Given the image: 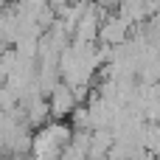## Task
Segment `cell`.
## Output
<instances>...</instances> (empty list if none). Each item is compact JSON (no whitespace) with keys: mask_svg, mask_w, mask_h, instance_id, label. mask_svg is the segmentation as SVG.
I'll return each mask as SVG.
<instances>
[{"mask_svg":"<svg viewBox=\"0 0 160 160\" xmlns=\"http://www.w3.org/2000/svg\"><path fill=\"white\" fill-rule=\"evenodd\" d=\"M51 96V101H48V110H51V115L53 118H65V115H70V110L76 107V98H73V93H70V87L68 84H53V90L48 93Z\"/></svg>","mask_w":160,"mask_h":160,"instance_id":"obj_4","label":"cell"},{"mask_svg":"<svg viewBox=\"0 0 160 160\" xmlns=\"http://www.w3.org/2000/svg\"><path fill=\"white\" fill-rule=\"evenodd\" d=\"M73 129L65 124H48L31 138V160H59L62 149L70 143Z\"/></svg>","mask_w":160,"mask_h":160,"instance_id":"obj_1","label":"cell"},{"mask_svg":"<svg viewBox=\"0 0 160 160\" xmlns=\"http://www.w3.org/2000/svg\"><path fill=\"white\" fill-rule=\"evenodd\" d=\"M101 6L96 8L93 3L87 6V11L79 17V22H76V28H73V39H79V42H96L98 39V25H101Z\"/></svg>","mask_w":160,"mask_h":160,"instance_id":"obj_2","label":"cell"},{"mask_svg":"<svg viewBox=\"0 0 160 160\" xmlns=\"http://www.w3.org/2000/svg\"><path fill=\"white\" fill-rule=\"evenodd\" d=\"M129 28L132 25L124 17H107L98 25V42H104V45H121V42L129 39Z\"/></svg>","mask_w":160,"mask_h":160,"instance_id":"obj_3","label":"cell"},{"mask_svg":"<svg viewBox=\"0 0 160 160\" xmlns=\"http://www.w3.org/2000/svg\"><path fill=\"white\" fill-rule=\"evenodd\" d=\"M70 115H73V129H90L87 107H73V110H70Z\"/></svg>","mask_w":160,"mask_h":160,"instance_id":"obj_5","label":"cell"},{"mask_svg":"<svg viewBox=\"0 0 160 160\" xmlns=\"http://www.w3.org/2000/svg\"><path fill=\"white\" fill-rule=\"evenodd\" d=\"M141 160H158V158H155L152 152H146V155H143V158H141Z\"/></svg>","mask_w":160,"mask_h":160,"instance_id":"obj_6","label":"cell"}]
</instances>
